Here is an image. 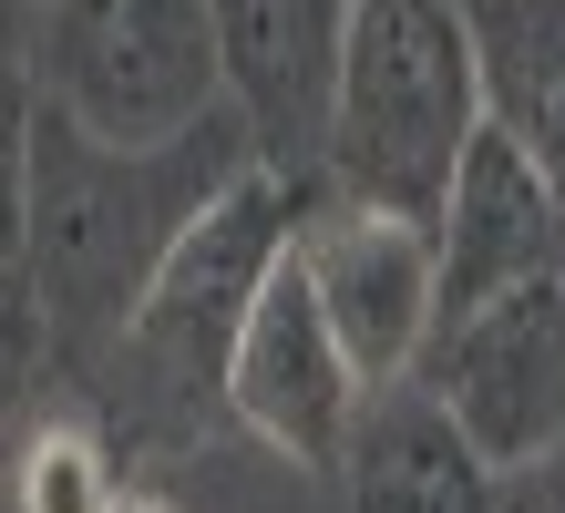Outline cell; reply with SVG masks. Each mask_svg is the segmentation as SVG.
<instances>
[{"label":"cell","mask_w":565,"mask_h":513,"mask_svg":"<svg viewBox=\"0 0 565 513\" xmlns=\"http://www.w3.org/2000/svg\"><path fill=\"white\" fill-rule=\"evenodd\" d=\"M524 278H565V205L514 133L473 124L443 205H431V319H462Z\"/></svg>","instance_id":"8"},{"label":"cell","mask_w":565,"mask_h":513,"mask_svg":"<svg viewBox=\"0 0 565 513\" xmlns=\"http://www.w3.org/2000/svg\"><path fill=\"white\" fill-rule=\"evenodd\" d=\"M288 205H298V185H278L268 164H247V175L164 247L145 298L114 319V339L62 381L104 421L124 472L195 462V452H216V441L237 431L226 360H237V319H247L257 278H268V257L288 247Z\"/></svg>","instance_id":"2"},{"label":"cell","mask_w":565,"mask_h":513,"mask_svg":"<svg viewBox=\"0 0 565 513\" xmlns=\"http://www.w3.org/2000/svg\"><path fill=\"white\" fill-rule=\"evenodd\" d=\"M288 257H298V278H309L319 319L340 329L360 381H402L422 329H431V226L381 216V205L329 195V185H298Z\"/></svg>","instance_id":"6"},{"label":"cell","mask_w":565,"mask_h":513,"mask_svg":"<svg viewBox=\"0 0 565 513\" xmlns=\"http://www.w3.org/2000/svg\"><path fill=\"white\" fill-rule=\"evenodd\" d=\"M473 31V83L483 124L514 133L524 164L565 205V0H452Z\"/></svg>","instance_id":"11"},{"label":"cell","mask_w":565,"mask_h":513,"mask_svg":"<svg viewBox=\"0 0 565 513\" xmlns=\"http://www.w3.org/2000/svg\"><path fill=\"white\" fill-rule=\"evenodd\" d=\"M31 52H21V0H0V257H21V205H31Z\"/></svg>","instance_id":"14"},{"label":"cell","mask_w":565,"mask_h":513,"mask_svg":"<svg viewBox=\"0 0 565 513\" xmlns=\"http://www.w3.org/2000/svg\"><path fill=\"white\" fill-rule=\"evenodd\" d=\"M504 513H565V431L504 472Z\"/></svg>","instance_id":"15"},{"label":"cell","mask_w":565,"mask_h":513,"mask_svg":"<svg viewBox=\"0 0 565 513\" xmlns=\"http://www.w3.org/2000/svg\"><path fill=\"white\" fill-rule=\"evenodd\" d=\"M473 124H483V83H473V31L452 0H350L309 185L431 226Z\"/></svg>","instance_id":"3"},{"label":"cell","mask_w":565,"mask_h":513,"mask_svg":"<svg viewBox=\"0 0 565 513\" xmlns=\"http://www.w3.org/2000/svg\"><path fill=\"white\" fill-rule=\"evenodd\" d=\"M247 124L237 103H216L206 124L154 133V145H114V133L62 124L52 103L31 114V205H21V278L52 319L62 381L114 339V319L145 298L164 247L206 216V205L247 175Z\"/></svg>","instance_id":"1"},{"label":"cell","mask_w":565,"mask_h":513,"mask_svg":"<svg viewBox=\"0 0 565 513\" xmlns=\"http://www.w3.org/2000/svg\"><path fill=\"white\" fill-rule=\"evenodd\" d=\"M402 381L443 400L493 472H514L565 431V278H524L462 319H431Z\"/></svg>","instance_id":"5"},{"label":"cell","mask_w":565,"mask_h":513,"mask_svg":"<svg viewBox=\"0 0 565 513\" xmlns=\"http://www.w3.org/2000/svg\"><path fill=\"white\" fill-rule=\"evenodd\" d=\"M124 513H164V503H154V493H124Z\"/></svg>","instance_id":"16"},{"label":"cell","mask_w":565,"mask_h":513,"mask_svg":"<svg viewBox=\"0 0 565 513\" xmlns=\"http://www.w3.org/2000/svg\"><path fill=\"white\" fill-rule=\"evenodd\" d=\"M329 503L340 513H504V472H493L462 421L422 381H371L329 452Z\"/></svg>","instance_id":"10"},{"label":"cell","mask_w":565,"mask_h":513,"mask_svg":"<svg viewBox=\"0 0 565 513\" xmlns=\"http://www.w3.org/2000/svg\"><path fill=\"white\" fill-rule=\"evenodd\" d=\"M21 52L31 93L114 145L185 133L226 103L206 0H21Z\"/></svg>","instance_id":"4"},{"label":"cell","mask_w":565,"mask_h":513,"mask_svg":"<svg viewBox=\"0 0 565 513\" xmlns=\"http://www.w3.org/2000/svg\"><path fill=\"white\" fill-rule=\"evenodd\" d=\"M360 391L371 381L350 370L340 329L319 319L309 278H298V257L278 247L257 298H247V319H237V360H226V410H237V431L268 441L288 472H329Z\"/></svg>","instance_id":"7"},{"label":"cell","mask_w":565,"mask_h":513,"mask_svg":"<svg viewBox=\"0 0 565 513\" xmlns=\"http://www.w3.org/2000/svg\"><path fill=\"white\" fill-rule=\"evenodd\" d=\"M11 483H21V513H124V462H114L104 421H93L73 391H52L21 421Z\"/></svg>","instance_id":"12"},{"label":"cell","mask_w":565,"mask_h":513,"mask_svg":"<svg viewBox=\"0 0 565 513\" xmlns=\"http://www.w3.org/2000/svg\"><path fill=\"white\" fill-rule=\"evenodd\" d=\"M206 11H216V62H226V103L247 124V154L278 185H309L350 0H206Z\"/></svg>","instance_id":"9"},{"label":"cell","mask_w":565,"mask_h":513,"mask_svg":"<svg viewBox=\"0 0 565 513\" xmlns=\"http://www.w3.org/2000/svg\"><path fill=\"white\" fill-rule=\"evenodd\" d=\"M62 391V360H52V319L42 298H31V278L11 257H0V452L21 441V421Z\"/></svg>","instance_id":"13"}]
</instances>
